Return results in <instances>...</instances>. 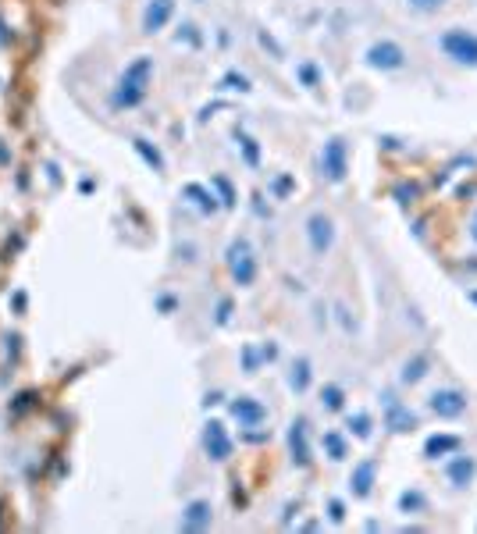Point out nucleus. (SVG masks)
<instances>
[{"mask_svg":"<svg viewBox=\"0 0 477 534\" xmlns=\"http://www.w3.org/2000/svg\"><path fill=\"white\" fill-rule=\"evenodd\" d=\"M150 75H153V61H150V57H136L132 65L121 72L118 89H114V96H111V104H114V107H136L139 100L147 96Z\"/></svg>","mask_w":477,"mask_h":534,"instance_id":"nucleus-1","label":"nucleus"},{"mask_svg":"<svg viewBox=\"0 0 477 534\" xmlns=\"http://www.w3.org/2000/svg\"><path fill=\"white\" fill-rule=\"evenodd\" d=\"M438 47L449 61H456V65L463 68H477V32L470 29H449L438 36Z\"/></svg>","mask_w":477,"mask_h":534,"instance_id":"nucleus-2","label":"nucleus"},{"mask_svg":"<svg viewBox=\"0 0 477 534\" xmlns=\"http://www.w3.org/2000/svg\"><path fill=\"white\" fill-rule=\"evenodd\" d=\"M367 65L378 72H403L406 68V50L396 43V39H378V43L367 47Z\"/></svg>","mask_w":477,"mask_h":534,"instance_id":"nucleus-3","label":"nucleus"},{"mask_svg":"<svg viewBox=\"0 0 477 534\" xmlns=\"http://www.w3.org/2000/svg\"><path fill=\"white\" fill-rule=\"evenodd\" d=\"M427 409L442 420H456L467 414V392H460V388H438V392L427 396Z\"/></svg>","mask_w":477,"mask_h":534,"instance_id":"nucleus-4","label":"nucleus"},{"mask_svg":"<svg viewBox=\"0 0 477 534\" xmlns=\"http://www.w3.org/2000/svg\"><path fill=\"white\" fill-rule=\"evenodd\" d=\"M381 406H385V427L396 431V435H406V431L421 427V417L410 406H403L396 399V392H381Z\"/></svg>","mask_w":477,"mask_h":534,"instance_id":"nucleus-5","label":"nucleus"},{"mask_svg":"<svg viewBox=\"0 0 477 534\" xmlns=\"http://www.w3.org/2000/svg\"><path fill=\"white\" fill-rule=\"evenodd\" d=\"M321 168L331 182H342L349 171V147L346 139H328L324 142V153H321Z\"/></svg>","mask_w":477,"mask_h":534,"instance_id":"nucleus-6","label":"nucleus"},{"mask_svg":"<svg viewBox=\"0 0 477 534\" xmlns=\"http://www.w3.org/2000/svg\"><path fill=\"white\" fill-rule=\"evenodd\" d=\"M203 453L211 456L214 463H224L232 456V438H228V431L221 420H206L203 424Z\"/></svg>","mask_w":477,"mask_h":534,"instance_id":"nucleus-7","label":"nucleus"},{"mask_svg":"<svg viewBox=\"0 0 477 534\" xmlns=\"http://www.w3.org/2000/svg\"><path fill=\"white\" fill-rule=\"evenodd\" d=\"M228 264H232V278L242 285H253V278H257V260H253V253H250V242L246 239H239L232 250H228Z\"/></svg>","mask_w":477,"mask_h":534,"instance_id":"nucleus-8","label":"nucleus"},{"mask_svg":"<svg viewBox=\"0 0 477 534\" xmlns=\"http://www.w3.org/2000/svg\"><path fill=\"white\" fill-rule=\"evenodd\" d=\"M306 239H310V250L317 257H324L331 246H335V224H331L328 214H314L306 221Z\"/></svg>","mask_w":477,"mask_h":534,"instance_id":"nucleus-9","label":"nucleus"},{"mask_svg":"<svg viewBox=\"0 0 477 534\" xmlns=\"http://www.w3.org/2000/svg\"><path fill=\"white\" fill-rule=\"evenodd\" d=\"M474 478H477V460L456 449V453L445 460V481L452 488H467V484H474Z\"/></svg>","mask_w":477,"mask_h":534,"instance_id":"nucleus-10","label":"nucleus"},{"mask_svg":"<svg viewBox=\"0 0 477 534\" xmlns=\"http://www.w3.org/2000/svg\"><path fill=\"white\" fill-rule=\"evenodd\" d=\"M211 524H214V506L206 499H193L178 517V531H206Z\"/></svg>","mask_w":477,"mask_h":534,"instance_id":"nucleus-11","label":"nucleus"},{"mask_svg":"<svg viewBox=\"0 0 477 534\" xmlns=\"http://www.w3.org/2000/svg\"><path fill=\"white\" fill-rule=\"evenodd\" d=\"M228 409H232V417H235L242 427H260V424L267 420V409H264L253 396H239V399H232V403H228Z\"/></svg>","mask_w":477,"mask_h":534,"instance_id":"nucleus-12","label":"nucleus"},{"mask_svg":"<svg viewBox=\"0 0 477 534\" xmlns=\"http://www.w3.org/2000/svg\"><path fill=\"white\" fill-rule=\"evenodd\" d=\"M288 453H293L296 467H310V438H306V417H296L288 424Z\"/></svg>","mask_w":477,"mask_h":534,"instance_id":"nucleus-13","label":"nucleus"},{"mask_svg":"<svg viewBox=\"0 0 477 534\" xmlns=\"http://www.w3.org/2000/svg\"><path fill=\"white\" fill-rule=\"evenodd\" d=\"M374 478H378V460H360L357 467H352V478H349V488L357 499H367L370 488H374Z\"/></svg>","mask_w":477,"mask_h":534,"instance_id":"nucleus-14","label":"nucleus"},{"mask_svg":"<svg viewBox=\"0 0 477 534\" xmlns=\"http://www.w3.org/2000/svg\"><path fill=\"white\" fill-rule=\"evenodd\" d=\"M175 14V0H150L147 14H142V29L147 32H160L168 25V18Z\"/></svg>","mask_w":477,"mask_h":534,"instance_id":"nucleus-15","label":"nucleus"},{"mask_svg":"<svg viewBox=\"0 0 477 534\" xmlns=\"http://www.w3.org/2000/svg\"><path fill=\"white\" fill-rule=\"evenodd\" d=\"M278 356V345H242V371L246 374H257L264 360H275Z\"/></svg>","mask_w":477,"mask_h":534,"instance_id":"nucleus-16","label":"nucleus"},{"mask_svg":"<svg viewBox=\"0 0 477 534\" xmlns=\"http://www.w3.org/2000/svg\"><path fill=\"white\" fill-rule=\"evenodd\" d=\"M460 445H463L460 435H431V438L424 442V456H427V460H445V456H452Z\"/></svg>","mask_w":477,"mask_h":534,"instance_id":"nucleus-17","label":"nucleus"},{"mask_svg":"<svg viewBox=\"0 0 477 534\" xmlns=\"http://www.w3.org/2000/svg\"><path fill=\"white\" fill-rule=\"evenodd\" d=\"M427 367H431V360H427L424 353H417L413 360H406V363H403V374H399V381H403V385H417V381L427 374Z\"/></svg>","mask_w":477,"mask_h":534,"instance_id":"nucleus-18","label":"nucleus"},{"mask_svg":"<svg viewBox=\"0 0 477 534\" xmlns=\"http://www.w3.org/2000/svg\"><path fill=\"white\" fill-rule=\"evenodd\" d=\"M288 385H293V392H306L310 388V360L306 356H296L293 360V371H288Z\"/></svg>","mask_w":477,"mask_h":534,"instance_id":"nucleus-19","label":"nucleus"},{"mask_svg":"<svg viewBox=\"0 0 477 534\" xmlns=\"http://www.w3.org/2000/svg\"><path fill=\"white\" fill-rule=\"evenodd\" d=\"M321 406L328 409V414H339V409L346 406V388L342 385H324L321 388Z\"/></svg>","mask_w":477,"mask_h":534,"instance_id":"nucleus-20","label":"nucleus"},{"mask_svg":"<svg viewBox=\"0 0 477 534\" xmlns=\"http://www.w3.org/2000/svg\"><path fill=\"white\" fill-rule=\"evenodd\" d=\"M399 509L403 513H424L427 509V495L421 488H406L403 495H399Z\"/></svg>","mask_w":477,"mask_h":534,"instance_id":"nucleus-21","label":"nucleus"},{"mask_svg":"<svg viewBox=\"0 0 477 534\" xmlns=\"http://www.w3.org/2000/svg\"><path fill=\"white\" fill-rule=\"evenodd\" d=\"M324 449H328V460H346L349 449H346V438L339 435V431H324Z\"/></svg>","mask_w":477,"mask_h":534,"instance_id":"nucleus-22","label":"nucleus"},{"mask_svg":"<svg viewBox=\"0 0 477 534\" xmlns=\"http://www.w3.org/2000/svg\"><path fill=\"white\" fill-rule=\"evenodd\" d=\"M346 427H349L357 438H370V414H363V409H360V414H349V417H346Z\"/></svg>","mask_w":477,"mask_h":534,"instance_id":"nucleus-23","label":"nucleus"},{"mask_svg":"<svg viewBox=\"0 0 477 534\" xmlns=\"http://www.w3.org/2000/svg\"><path fill=\"white\" fill-rule=\"evenodd\" d=\"M185 196H193V200L200 203V211H203V214H211V211L218 207V203H214V196L206 193L203 186H185Z\"/></svg>","mask_w":477,"mask_h":534,"instance_id":"nucleus-24","label":"nucleus"},{"mask_svg":"<svg viewBox=\"0 0 477 534\" xmlns=\"http://www.w3.org/2000/svg\"><path fill=\"white\" fill-rule=\"evenodd\" d=\"M406 4H410L413 11H417V14H434L438 8H445L449 0H406Z\"/></svg>","mask_w":477,"mask_h":534,"instance_id":"nucleus-25","label":"nucleus"},{"mask_svg":"<svg viewBox=\"0 0 477 534\" xmlns=\"http://www.w3.org/2000/svg\"><path fill=\"white\" fill-rule=\"evenodd\" d=\"M136 150H139V153H142V157H147V160H150V164H153V168H157V171H160V168H164V160H160V153H157V150H150V147H147V139H136Z\"/></svg>","mask_w":477,"mask_h":534,"instance_id":"nucleus-26","label":"nucleus"},{"mask_svg":"<svg viewBox=\"0 0 477 534\" xmlns=\"http://www.w3.org/2000/svg\"><path fill=\"white\" fill-rule=\"evenodd\" d=\"M328 517L335 520V524H342V520H346V506H342L339 499H331V502H328Z\"/></svg>","mask_w":477,"mask_h":534,"instance_id":"nucleus-27","label":"nucleus"},{"mask_svg":"<svg viewBox=\"0 0 477 534\" xmlns=\"http://www.w3.org/2000/svg\"><path fill=\"white\" fill-rule=\"evenodd\" d=\"M299 75H303L306 86H317V68L314 65H299Z\"/></svg>","mask_w":477,"mask_h":534,"instance_id":"nucleus-28","label":"nucleus"},{"mask_svg":"<svg viewBox=\"0 0 477 534\" xmlns=\"http://www.w3.org/2000/svg\"><path fill=\"white\" fill-rule=\"evenodd\" d=\"M224 89H250V82H246L242 75H228L224 78Z\"/></svg>","mask_w":477,"mask_h":534,"instance_id":"nucleus-29","label":"nucleus"},{"mask_svg":"<svg viewBox=\"0 0 477 534\" xmlns=\"http://www.w3.org/2000/svg\"><path fill=\"white\" fill-rule=\"evenodd\" d=\"M228 314H232V303L221 299V306H218V324H228Z\"/></svg>","mask_w":477,"mask_h":534,"instance_id":"nucleus-30","label":"nucleus"},{"mask_svg":"<svg viewBox=\"0 0 477 534\" xmlns=\"http://www.w3.org/2000/svg\"><path fill=\"white\" fill-rule=\"evenodd\" d=\"M267 438V431H250V435H246V442H264Z\"/></svg>","mask_w":477,"mask_h":534,"instance_id":"nucleus-31","label":"nucleus"},{"mask_svg":"<svg viewBox=\"0 0 477 534\" xmlns=\"http://www.w3.org/2000/svg\"><path fill=\"white\" fill-rule=\"evenodd\" d=\"M214 403H221V392H211V396L203 399V406H214Z\"/></svg>","mask_w":477,"mask_h":534,"instance_id":"nucleus-32","label":"nucleus"},{"mask_svg":"<svg viewBox=\"0 0 477 534\" xmlns=\"http://www.w3.org/2000/svg\"><path fill=\"white\" fill-rule=\"evenodd\" d=\"M470 239L477 242V217H474V224H470Z\"/></svg>","mask_w":477,"mask_h":534,"instance_id":"nucleus-33","label":"nucleus"},{"mask_svg":"<svg viewBox=\"0 0 477 534\" xmlns=\"http://www.w3.org/2000/svg\"><path fill=\"white\" fill-rule=\"evenodd\" d=\"M470 299H474V303H477V292H470Z\"/></svg>","mask_w":477,"mask_h":534,"instance_id":"nucleus-34","label":"nucleus"}]
</instances>
